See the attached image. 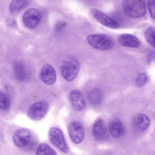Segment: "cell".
Listing matches in <instances>:
<instances>
[{"instance_id":"d4e9b609","label":"cell","mask_w":155,"mask_h":155,"mask_svg":"<svg viewBox=\"0 0 155 155\" xmlns=\"http://www.w3.org/2000/svg\"><path fill=\"white\" fill-rule=\"evenodd\" d=\"M7 25L11 27H15L17 25V22L15 20L12 18H8L6 21Z\"/></svg>"},{"instance_id":"277c9868","label":"cell","mask_w":155,"mask_h":155,"mask_svg":"<svg viewBox=\"0 0 155 155\" xmlns=\"http://www.w3.org/2000/svg\"><path fill=\"white\" fill-rule=\"evenodd\" d=\"M49 137L51 143L61 152L64 153L68 152V145L59 129L56 127L51 128L49 131Z\"/></svg>"},{"instance_id":"5bb4252c","label":"cell","mask_w":155,"mask_h":155,"mask_svg":"<svg viewBox=\"0 0 155 155\" xmlns=\"http://www.w3.org/2000/svg\"><path fill=\"white\" fill-rule=\"evenodd\" d=\"M13 68L15 77L18 81H24L28 78V72L23 62L19 61L15 62Z\"/></svg>"},{"instance_id":"7a4b0ae2","label":"cell","mask_w":155,"mask_h":155,"mask_svg":"<svg viewBox=\"0 0 155 155\" xmlns=\"http://www.w3.org/2000/svg\"><path fill=\"white\" fill-rule=\"evenodd\" d=\"M89 44L94 48L102 51L109 50L113 47L114 42L109 35L104 34L90 35L87 37Z\"/></svg>"},{"instance_id":"8992f818","label":"cell","mask_w":155,"mask_h":155,"mask_svg":"<svg viewBox=\"0 0 155 155\" xmlns=\"http://www.w3.org/2000/svg\"><path fill=\"white\" fill-rule=\"evenodd\" d=\"M22 19L24 24L27 27L34 28L39 24L41 19V15L37 9L30 8L24 12Z\"/></svg>"},{"instance_id":"5b68a950","label":"cell","mask_w":155,"mask_h":155,"mask_svg":"<svg viewBox=\"0 0 155 155\" xmlns=\"http://www.w3.org/2000/svg\"><path fill=\"white\" fill-rule=\"evenodd\" d=\"M48 108V102L45 101H41L31 105L28 108L27 114L32 120H40L46 114Z\"/></svg>"},{"instance_id":"3957f363","label":"cell","mask_w":155,"mask_h":155,"mask_svg":"<svg viewBox=\"0 0 155 155\" xmlns=\"http://www.w3.org/2000/svg\"><path fill=\"white\" fill-rule=\"evenodd\" d=\"M69 57L61 65V71L64 78L67 81H71L73 80L78 74L80 65L75 58Z\"/></svg>"},{"instance_id":"9a60e30c","label":"cell","mask_w":155,"mask_h":155,"mask_svg":"<svg viewBox=\"0 0 155 155\" xmlns=\"http://www.w3.org/2000/svg\"><path fill=\"white\" fill-rule=\"evenodd\" d=\"M134 124L136 127L140 131H144L149 127L150 121L148 117L143 114L137 115L134 119Z\"/></svg>"},{"instance_id":"52a82bcc","label":"cell","mask_w":155,"mask_h":155,"mask_svg":"<svg viewBox=\"0 0 155 155\" xmlns=\"http://www.w3.org/2000/svg\"><path fill=\"white\" fill-rule=\"evenodd\" d=\"M68 132L71 141L75 144L81 143L84 139V128L82 124L78 121H74L70 123L68 128Z\"/></svg>"},{"instance_id":"6da1fadb","label":"cell","mask_w":155,"mask_h":155,"mask_svg":"<svg viewBox=\"0 0 155 155\" xmlns=\"http://www.w3.org/2000/svg\"><path fill=\"white\" fill-rule=\"evenodd\" d=\"M122 10L125 15L133 18L143 17L146 12L145 1L141 0H125L121 4Z\"/></svg>"},{"instance_id":"8fae6325","label":"cell","mask_w":155,"mask_h":155,"mask_svg":"<svg viewBox=\"0 0 155 155\" xmlns=\"http://www.w3.org/2000/svg\"><path fill=\"white\" fill-rule=\"evenodd\" d=\"M71 102L73 108L76 110L80 111L83 110L86 106L84 97L78 90H74L70 94Z\"/></svg>"},{"instance_id":"ac0fdd59","label":"cell","mask_w":155,"mask_h":155,"mask_svg":"<svg viewBox=\"0 0 155 155\" xmlns=\"http://www.w3.org/2000/svg\"><path fill=\"white\" fill-rule=\"evenodd\" d=\"M28 0H13L9 6V11L12 14H15L25 8L28 4Z\"/></svg>"},{"instance_id":"ffe728a7","label":"cell","mask_w":155,"mask_h":155,"mask_svg":"<svg viewBox=\"0 0 155 155\" xmlns=\"http://www.w3.org/2000/svg\"><path fill=\"white\" fill-rule=\"evenodd\" d=\"M144 36L147 42L155 48V28L153 26L148 27L144 32Z\"/></svg>"},{"instance_id":"7402d4cb","label":"cell","mask_w":155,"mask_h":155,"mask_svg":"<svg viewBox=\"0 0 155 155\" xmlns=\"http://www.w3.org/2000/svg\"><path fill=\"white\" fill-rule=\"evenodd\" d=\"M147 77L144 73H140L137 76L136 80V84L139 87L143 86L147 82Z\"/></svg>"},{"instance_id":"2e32d148","label":"cell","mask_w":155,"mask_h":155,"mask_svg":"<svg viewBox=\"0 0 155 155\" xmlns=\"http://www.w3.org/2000/svg\"><path fill=\"white\" fill-rule=\"evenodd\" d=\"M109 130L110 134L114 137L118 138L124 134V129L122 124L119 121L115 120L110 124Z\"/></svg>"},{"instance_id":"44dd1931","label":"cell","mask_w":155,"mask_h":155,"mask_svg":"<svg viewBox=\"0 0 155 155\" xmlns=\"http://www.w3.org/2000/svg\"><path fill=\"white\" fill-rule=\"evenodd\" d=\"M10 99L5 93L0 91V109L4 110H8L10 108Z\"/></svg>"},{"instance_id":"e0dca14e","label":"cell","mask_w":155,"mask_h":155,"mask_svg":"<svg viewBox=\"0 0 155 155\" xmlns=\"http://www.w3.org/2000/svg\"><path fill=\"white\" fill-rule=\"evenodd\" d=\"M88 98L89 102L92 105H99L103 99V94L101 91L96 88L91 90L89 92Z\"/></svg>"},{"instance_id":"603a6c76","label":"cell","mask_w":155,"mask_h":155,"mask_svg":"<svg viewBox=\"0 0 155 155\" xmlns=\"http://www.w3.org/2000/svg\"><path fill=\"white\" fill-rule=\"evenodd\" d=\"M148 9L151 18L155 19V3L154 0H149L147 2Z\"/></svg>"},{"instance_id":"d6986e66","label":"cell","mask_w":155,"mask_h":155,"mask_svg":"<svg viewBox=\"0 0 155 155\" xmlns=\"http://www.w3.org/2000/svg\"><path fill=\"white\" fill-rule=\"evenodd\" d=\"M36 155H57L56 152L46 143H41L38 147Z\"/></svg>"},{"instance_id":"30bf717a","label":"cell","mask_w":155,"mask_h":155,"mask_svg":"<svg viewBox=\"0 0 155 155\" xmlns=\"http://www.w3.org/2000/svg\"><path fill=\"white\" fill-rule=\"evenodd\" d=\"M39 77L41 80L45 84L51 85L53 84L56 80V71L51 65L45 64L40 70Z\"/></svg>"},{"instance_id":"cb8c5ba5","label":"cell","mask_w":155,"mask_h":155,"mask_svg":"<svg viewBox=\"0 0 155 155\" xmlns=\"http://www.w3.org/2000/svg\"><path fill=\"white\" fill-rule=\"evenodd\" d=\"M155 53L154 51H151L148 54L147 56V61L148 64H150L154 60Z\"/></svg>"},{"instance_id":"ba28073f","label":"cell","mask_w":155,"mask_h":155,"mask_svg":"<svg viewBox=\"0 0 155 155\" xmlns=\"http://www.w3.org/2000/svg\"><path fill=\"white\" fill-rule=\"evenodd\" d=\"M91 14L94 19L106 27L113 29H117L120 27V24L117 21L98 9H92Z\"/></svg>"},{"instance_id":"7c38bea8","label":"cell","mask_w":155,"mask_h":155,"mask_svg":"<svg viewBox=\"0 0 155 155\" xmlns=\"http://www.w3.org/2000/svg\"><path fill=\"white\" fill-rule=\"evenodd\" d=\"M118 42L121 46L127 47L138 48L140 46V42L135 36L129 34L119 35L117 38Z\"/></svg>"},{"instance_id":"9c48e42d","label":"cell","mask_w":155,"mask_h":155,"mask_svg":"<svg viewBox=\"0 0 155 155\" xmlns=\"http://www.w3.org/2000/svg\"><path fill=\"white\" fill-rule=\"evenodd\" d=\"M31 137V132L28 129L21 128L16 130L13 136L15 144L19 147H24L30 143Z\"/></svg>"},{"instance_id":"4fadbf2b","label":"cell","mask_w":155,"mask_h":155,"mask_svg":"<svg viewBox=\"0 0 155 155\" xmlns=\"http://www.w3.org/2000/svg\"><path fill=\"white\" fill-rule=\"evenodd\" d=\"M93 133L95 138L100 141L107 140L109 137V135L102 120H97L93 125Z\"/></svg>"}]
</instances>
